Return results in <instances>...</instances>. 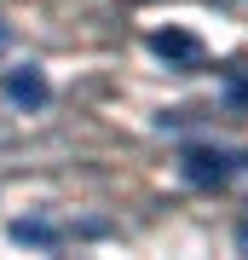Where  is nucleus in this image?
Returning <instances> with one entry per match:
<instances>
[{
    "instance_id": "39448f33",
    "label": "nucleus",
    "mask_w": 248,
    "mask_h": 260,
    "mask_svg": "<svg viewBox=\"0 0 248 260\" xmlns=\"http://www.w3.org/2000/svg\"><path fill=\"white\" fill-rule=\"evenodd\" d=\"M6 47H12V23L0 18V52H6Z\"/></svg>"
},
{
    "instance_id": "f257e3e1",
    "label": "nucleus",
    "mask_w": 248,
    "mask_h": 260,
    "mask_svg": "<svg viewBox=\"0 0 248 260\" xmlns=\"http://www.w3.org/2000/svg\"><path fill=\"white\" fill-rule=\"evenodd\" d=\"M237 168H248V156H225V150H208V145H191L179 156V174L191 179V185H202V191H220Z\"/></svg>"
},
{
    "instance_id": "423d86ee",
    "label": "nucleus",
    "mask_w": 248,
    "mask_h": 260,
    "mask_svg": "<svg viewBox=\"0 0 248 260\" xmlns=\"http://www.w3.org/2000/svg\"><path fill=\"white\" fill-rule=\"evenodd\" d=\"M237 243H242V249H248V220H242V225H237Z\"/></svg>"
},
{
    "instance_id": "20e7f679",
    "label": "nucleus",
    "mask_w": 248,
    "mask_h": 260,
    "mask_svg": "<svg viewBox=\"0 0 248 260\" xmlns=\"http://www.w3.org/2000/svg\"><path fill=\"white\" fill-rule=\"evenodd\" d=\"M6 237H12V243H29V249H58V243H64V232L46 225V220H12Z\"/></svg>"
},
{
    "instance_id": "7ed1b4c3",
    "label": "nucleus",
    "mask_w": 248,
    "mask_h": 260,
    "mask_svg": "<svg viewBox=\"0 0 248 260\" xmlns=\"http://www.w3.org/2000/svg\"><path fill=\"white\" fill-rule=\"evenodd\" d=\"M150 52L167 58V64H196V58H202V41H196L191 29H156V35H150Z\"/></svg>"
},
{
    "instance_id": "f03ea898",
    "label": "nucleus",
    "mask_w": 248,
    "mask_h": 260,
    "mask_svg": "<svg viewBox=\"0 0 248 260\" xmlns=\"http://www.w3.org/2000/svg\"><path fill=\"white\" fill-rule=\"evenodd\" d=\"M0 93H6L12 104H23V110H41V104L52 99V81H46V75H41L35 64H23V70H6Z\"/></svg>"
}]
</instances>
